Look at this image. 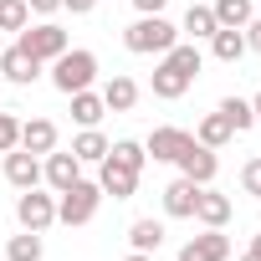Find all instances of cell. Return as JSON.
<instances>
[{
  "mask_svg": "<svg viewBox=\"0 0 261 261\" xmlns=\"http://www.w3.org/2000/svg\"><path fill=\"white\" fill-rule=\"evenodd\" d=\"M195 72H200V46H179L174 41L164 51V62L154 67V97H185Z\"/></svg>",
  "mask_w": 261,
  "mask_h": 261,
  "instance_id": "6da1fadb",
  "label": "cell"
},
{
  "mask_svg": "<svg viewBox=\"0 0 261 261\" xmlns=\"http://www.w3.org/2000/svg\"><path fill=\"white\" fill-rule=\"evenodd\" d=\"M174 41H179V31H174L164 16H139L134 26L123 31V46H128V51H139V57H149V51H159V57H164Z\"/></svg>",
  "mask_w": 261,
  "mask_h": 261,
  "instance_id": "7a4b0ae2",
  "label": "cell"
},
{
  "mask_svg": "<svg viewBox=\"0 0 261 261\" xmlns=\"http://www.w3.org/2000/svg\"><path fill=\"white\" fill-rule=\"evenodd\" d=\"M92 77H97V57L92 51H62L57 57V67H51V82H57V92H82V87H92Z\"/></svg>",
  "mask_w": 261,
  "mask_h": 261,
  "instance_id": "3957f363",
  "label": "cell"
},
{
  "mask_svg": "<svg viewBox=\"0 0 261 261\" xmlns=\"http://www.w3.org/2000/svg\"><path fill=\"white\" fill-rule=\"evenodd\" d=\"M97 200H102V185L77 179V185L62 190V200H57V220H67V225H87V220L97 215Z\"/></svg>",
  "mask_w": 261,
  "mask_h": 261,
  "instance_id": "277c9868",
  "label": "cell"
},
{
  "mask_svg": "<svg viewBox=\"0 0 261 261\" xmlns=\"http://www.w3.org/2000/svg\"><path fill=\"white\" fill-rule=\"evenodd\" d=\"M21 46H26L36 62H57V57L67 51V31L46 21V26H31V31H21Z\"/></svg>",
  "mask_w": 261,
  "mask_h": 261,
  "instance_id": "5b68a950",
  "label": "cell"
},
{
  "mask_svg": "<svg viewBox=\"0 0 261 261\" xmlns=\"http://www.w3.org/2000/svg\"><path fill=\"white\" fill-rule=\"evenodd\" d=\"M102 195H113V200H128L139 190V169L134 164H123V159H113V154H102Z\"/></svg>",
  "mask_w": 261,
  "mask_h": 261,
  "instance_id": "8992f818",
  "label": "cell"
},
{
  "mask_svg": "<svg viewBox=\"0 0 261 261\" xmlns=\"http://www.w3.org/2000/svg\"><path fill=\"white\" fill-rule=\"evenodd\" d=\"M16 220H21L26 230H46V225L57 220V200H51V195H36V190H26V195L16 200Z\"/></svg>",
  "mask_w": 261,
  "mask_h": 261,
  "instance_id": "52a82bcc",
  "label": "cell"
},
{
  "mask_svg": "<svg viewBox=\"0 0 261 261\" xmlns=\"http://www.w3.org/2000/svg\"><path fill=\"white\" fill-rule=\"evenodd\" d=\"M174 164H179V169H185V179H195V185H210V179H215V169H220L215 149H205V144H190Z\"/></svg>",
  "mask_w": 261,
  "mask_h": 261,
  "instance_id": "ba28073f",
  "label": "cell"
},
{
  "mask_svg": "<svg viewBox=\"0 0 261 261\" xmlns=\"http://www.w3.org/2000/svg\"><path fill=\"white\" fill-rule=\"evenodd\" d=\"M6 179H11L16 190H36V179H41V159H36L31 149H21V154L11 149V154H6Z\"/></svg>",
  "mask_w": 261,
  "mask_h": 261,
  "instance_id": "9c48e42d",
  "label": "cell"
},
{
  "mask_svg": "<svg viewBox=\"0 0 261 261\" xmlns=\"http://www.w3.org/2000/svg\"><path fill=\"white\" fill-rule=\"evenodd\" d=\"M225 256H230V241L220 230H205V236L185 241V251H179V261H225Z\"/></svg>",
  "mask_w": 261,
  "mask_h": 261,
  "instance_id": "30bf717a",
  "label": "cell"
},
{
  "mask_svg": "<svg viewBox=\"0 0 261 261\" xmlns=\"http://www.w3.org/2000/svg\"><path fill=\"white\" fill-rule=\"evenodd\" d=\"M190 144H195V139L185 134V128H154V134H149V149H144V154H154V159H169V164H174V159H179Z\"/></svg>",
  "mask_w": 261,
  "mask_h": 261,
  "instance_id": "8fae6325",
  "label": "cell"
},
{
  "mask_svg": "<svg viewBox=\"0 0 261 261\" xmlns=\"http://www.w3.org/2000/svg\"><path fill=\"white\" fill-rule=\"evenodd\" d=\"M41 174H46V179H51V190L62 195L67 185H77V179H82V159H77V154H46V169H41Z\"/></svg>",
  "mask_w": 261,
  "mask_h": 261,
  "instance_id": "7c38bea8",
  "label": "cell"
},
{
  "mask_svg": "<svg viewBox=\"0 0 261 261\" xmlns=\"http://www.w3.org/2000/svg\"><path fill=\"white\" fill-rule=\"evenodd\" d=\"M21 149H31V154H51V149H57V123H51V118H31V123H21Z\"/></svg>",
  "mask_w": 261,
  "mask_h": 261,
  "instance_id": "4fadbf2b",
  "label": "cell"
},
{
  "mask_svg": "<svg viewBox=\"0 0 261 261\" xmlns=\"http://www.w3.org/2000/svg\"><path fill=\"white\" fill-rule=\"evenodd\" d=\"M0 72H6L11 82H36V72H41V62L26 51V46H11V51H0Z\"/></svg>",
  "mask_w": 261,
  "mask_h": 261,
  "instance_id": "5bb4252c",
  "label": "cell"
},
{
  "mask_svg": "<svg viewBox=\"0 0 261 261\" xmlns=\"http://www.w3.org/2000/svg\"><path fill=\"white\" fill-rule=\"evenodd\" d=\"M195 220H205L210 230H220L225 220H230V200L225 195H215V190H205L200 185V200H195Z\"/></svg>",
  "mask_w": 261,
  "mask_h": 261,
  "instance_id": "9a60e30c",
  "label": "cell"
},
{
  "mask_svg": "<svg viewBox=\"0 0 261 261\" xmlns=\"http://www.w3.org/2000/svg\"><path fill=\"white\" fill-rule=\"evenodd\" d=\"M195 200H200V185L185 179V174L164 190V210H169V215H195Z\"/></svg>",
  "mask_w": 261,
  "mask_h": 261,
  "instance_id": "2e32d148",
  "label": "cell"
},
{
  "mask_svg": "<svg viewBox=\"0 0 261 261\" xmlns=\"http://www.w3.org/2000/svg\"><path fill=\"white\" fill-rule=\"evenodd\" d=\"M102 102H108L113 113H128V108L139 102V82H134V77H113V82L102 87Z\"/></svg>",
  "mask_w": 261,
  "mask_h": 261,
  "instance_id": "e0dca14e",
  "label": "cell"
},
{
  "mask_svg": "<svg viewBox=\"0 0 261 261\" xmlns=\"http://www.w3.org/2000/svg\"><path fill=\"white\" fill-rule=\"evenodd\" d=\"M210 51H215L220 62H241V51H246V36H241L236 26H220V31L210 36Z\"/></svg>",
  "mask_w": 261,
  "mask_h": 261,
  "instance_id": "ac0fdd59",
  "label": "cell"
},
{
  "mask_svg": "<svg viewBox=\"0 0 261 261\" xmlns=\"http://www.w3.org/2000/svg\"><path fill=\"white\" fill-rule=\"evenodd\" d=\"M102 113H108V102H102L97 92H87V87H82V92H72V118H77L82 128H92Z\"/></svg>",
  "mask_w": 261,
  "mask_h": 261,
  "instance_id": "d6986e66",
  "label": "cell"
},
{
  "mask_svg": "<svg viewBox=\"0 0 261 261\" xmlns=\"http://www.w3.org/2000/svg\"><path fill=\"white\" fill-rule=\"evenodd\" d=\"M236 139V128L225 123V113H210L205 123H200V139L195 144H205V149H220V144H230Z\"/></svg>",
  "mask_w": 261,
  "mask_h": 261,
  "instance_id": "ffe728a7",
  "label": "cell"
},
{
  "mask_svg": "<svg viewBox=\"0 0 261 261\" xmlns=\"http://www.w3.org/2000/svg\"><path fill=\"white\" fill-rule=\"evenodd\" d=\"M72 154H77L82 164H102V154H108V139L97 134V128H82V134H77V144H72Z\"/></svg>",
  "mask_w": 261,
  "mask_h": 261,
  "instance_id": "44dd1931",
  "label": "cell"
},
{
  "mask_svg": "<svg viewBox=\"0 0 261 261\" xmlns=\"http://www.w3.org/2000/svg\"><path fill=\"white\" fill-rule=\"evenodd\" d=\"M128 241H134V251H159L164 246V225L159 220H134V230H128Z\"/></svg>",
  "mask_w": 261,
  "mask_h": 261,
  "instance_id": "7402d4cb",
  "label": "cell"
},
{
  "mask_svg": "<svg viewBox=\"0 0 261 261\" xmlns=\"http://www.w3.org/2000/svg\"><path fill=\"white\" fill-rule=\"evenodd\" d=\"M210 11H215V21H220V26H236V31H241V26L251 21V0H215Z\"/></svg>",
  "mask_w": 261,
  "mask_h": 261,
  "instance_id": "603a6c76",
  "label": "cell"
},
{
  "mask_svg": "<svg viewBox=\"0 0 261 261\" xmlns=\"http://www.w3.org/2000/svg\"><path fill=\"white\" fill-rule=\"evenodd\" d=\"M185 31H190V36H215L220 21H215L210 6H190V11H185Z\"/></svg>",
  "mask_w": 261,
  "mask_h": 261,
  "instance_id": "cb8c5ba5",
  "label": "cell"
},
{
  "mask_svg": "<svg viewBox=\"0 0 261 261\" xmlns=\"http://www.w3.org/2000/svg\"><path fill=\"white\" fill-rule=\"evenodd\" d=\"M26 21H31L26 0H0V31H26Z\"/></svg>",
  "mask_w": 261,
  "mask_h": 261,
  "instance_id": "d4e9b609",
  "label": "cell"
},
{
  "mask_svg": "<svg viewBox=\"0 0 261 261\" xmlns=\"http://www.w3.org/2000/svg\"><path fill=\"white\" fill-rule=\"evenodd\" d=\"M11 261H41V230H26V236H11Z\"/></svg>",
  "mask_w": 261,
  "mask_h": 261,
  "instance_id": "484cf974",
  "label": "cell"
},
{
  "mask_svg": "<svg viewBox=\"0 0 261 261\" xmlns=\"http://www.w3.org/2000/svg\"><path fill=\"white\" fill-rule=\"evenodd\" d=\"M220 113H225V123L236 128V134H246V128L256 123V113H251V102H241V97H225V102H220Z\"/></svg>",
  "mask_w": 261,
  "mask_h": 261,
  "instance_id": "4316f807",
  "label": "cell"
},
{
  "mask_svg": "<svg viewBox=\"0 0 261 261\" xmlns=\"http://www.w3.org/2000/svg\"><path fill=\"white\" fill-rule=\"evenodd\" d=\"M108 154H113V159H123V164H134V169H144V159H149V154H144V144H134V139L108 144Z\"/></svg>",
  "mask_w": 261,
  "mask_h": 261,
  "instance_id": "83f0119b",
  "label": "cell"
},
{
  "mask_svg": "<svg viewBox=\"0 0 261 261\" xmlns=\"http://www.w3.org/2000/svg\"><path fill=\"white\" fill-rule=\"evenodd\" d=\"M16 144H21V123L11 113H0V154H11Z\"/></svg>",
  "mask_w": 261,
  "mask_h": 261,
  "instance_id": "f1b7e54d",
  "label": "cell"
},
{
  "mask_svg": "<svg viewBox=\"0 0 261 261\" xmlns=\"http://www.w3.org/2000/svg\"><path fill=\"white\" fill-rule=\"evenodd\" d=\"M241 185H246V195H261V159H251L241 169Z\"/></svg>",
  "mask_w": 261,
  "mask_h": 261,
  "instance_id": "f546056e",
  "label": "cell"
},
{
  "mask_svg": "<svg viewBox=\"0 0 261 261\" xmlns=\"http://www.w3.org/2000/svg\"><path fill=\"white\" fill-rule=\"evenodd\" d=\"M241 31H246V46H256V51H261V21H246Z\"/></svg>",
  "mask_w": 261,
  "mask_h": 261,
  "instance_id": "4dcf8cb0",
  "label": "cell"
},
{
  "mask_svg": "<svg viewBox=\"0 0 261 261\" xmlns=\"http://www.w3.org/2000/svg\"><path fill=\"white\" fill-rule=\"evenodd\" d=\"M26 6H31V11H36V16H51V11H57V6H62V0H26Z\"/></svg>",
  "mask_w": 261,
  "mask_h": 261,
  "instance_id": "1f68e13d",
  "label": "cell"
},
{
  "mask_svg": "<svg viewBox=\"0 0 261 261\" xmlns=\"http://www.w3.org/2000/svg\"><path fill=\"white\" fill-rule=\"evenodd\" d=\"M134 6H139V16H159V11H164V0H134Z\"/></svg>",
  "mask_w": 261,
  "mask_h": 261,
  "instance_id": "d6a6232c",
  "label": "cell"
},
{
  "mask_svg": "<svg viewBox=\"0 0 261 261\" xmlns=\"http://www.w3.org/2000/svg\"><path fill=\"white\" fill-rule=\"evenodd\" d=\"M62 6H72V16H87V11L97 6V0H62Z\"/></svg>",
  "mask_w": 261,
  "mask_h": 261,
  "instance_id": "836d02e7",
  "label": "cell"
},
{
  "mask_svg": "<svg viewBox=\"0 0 261 261\" xmlns=\"http://www.w3.org/2000/svg\"><path fill=\"white\" fill-rule=\"evenodd\" d=\"M128 261H154V256H149V251H134V256H128Z\"/></svg>",
  "mask_w": 261,
  "mask_h": 261,
  "instance_id": "e575fe53",
  "label": "cell"
},
{
  "mask_svg": "<svg viewBox=\"0 0 261 261\" xmlns=\"http://www.w3.org/2000/svg\"><path fill=\"white\" fill-rule=\"evenodd\" d=\"M251 113H256V118H261V92H256V102H251Z\"/></svg>",
  "mask_w": 261,
  "mask_h": 261,
  "instance_id": "d590c367",
  "label": "cell"
},
{
  "mask_svg": "<svg viewBox=\"0 0 261 261\" xmlns=\"http://www.w3.org/2000/svg\"><path fill=\"white\" fill-rule=\"evenodd\" d=\"M251 251H256V256H261V236H256V246H251Z\"/></svg>",
  "mask_w": 261,
  "mask_h": 261,
  "instance_id": "8d00e7d4",
  "label": "cell"
},
{
  "mask_svg": "<svg viewBox=\"0 0 261 261\" xmlns=\"http://www.w3.org/2000/svg\"><path fill=\"white\" fill-rule=\"evenodd\" d=\"M241 261H261V256H256V251H251V256H241Z\"/></svg>",
  "mask_w": 261,
  "mask_h": 261,
  "instance_id": "74e56055",
  "label": "cell"
},
{
  "mask_svg": "<svg viewBox=\"0 0 261 261\" xmlns=\"http://www.w3.org/2000/svg\"><path fill=\"white\" fill-rule=\"evenodd\" d=\"M0 51H6V31H0Z\"/></svg>",
  "mask_w": 261,
  "mask_h": 261,
  "instance_id": "f35d334b",
  "label": "cell"
}]
</instances>
